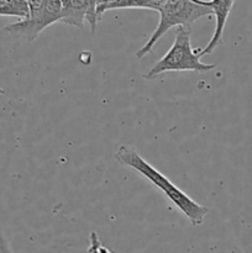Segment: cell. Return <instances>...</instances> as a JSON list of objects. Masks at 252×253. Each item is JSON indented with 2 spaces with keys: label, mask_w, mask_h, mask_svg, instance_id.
<instances>
[{
  "label": "cell",
  "mask_w": 252,
  "mask_h": 253,
  "mask_svg": "<svg viewBox=\"0 0 252 253\" xmlns=\"http://www.w3.org/2000/svg\"><path fill=\"white\" fill-rule=\"evenodd\" d=\"M114 157L120 165L133 169L143 178H146L151 184L158 188L173 203V205L177 207L180 212L189 220L193 226H199L203 224L205 216L209 212V208L200 205L199 203L192 199L187 193H184L174 183L170 182L163 173H161L151 163H148L135 148L125 145L120 146L116 150Z\"/></svg>",
  "instance_id": "6da1fadb"
},
{
  "label": "cell",
  "mask_w": 252,
  "mask_h": 253,
  "mask_svg": "<svg viewBox=\"0 0 252 253\" xmlns=\"http://www.w3.org/2000/svg\"><path fill=\"white\" fill-rule=\"evenodd\" d=\"M216 68L215 64L203 63L200 61L199 49H193L190 43V27L178 26L175 37L170 48L165 56L158 59L152 68L143 74L147 81L156 79L166 72H198L205 73Z\"/></svg>",
  "instance_id": "7a4b0ae2"
},
{
  "label": "cell",
  "mask_w": 252,
  "mask_h": 253,
  "mask_svg": "<svg viewBox=\"0 0 252 253\" xmlns=\"http://www.w3.org/2000/svg\"><path fill=\"white\" fill-rule=\"evenodd\" d=\"M158 12H160V21L157 27L148 41L135 53L137 58H142L151 53L161 37L173 27H190L200 17L212 15L210 7L199 4L195 0H165Z\"/></svg>",
  "instance_id": "3957f363"
},
{
  "label": "cell",
  "mask_w": 252,
  "mask_h": 253,
  "mask_svg": "<svg viewBox=\"0 0 252 253\" xmlns=\"http://www.w3.org/2000/svg\"><path fill=\"white\" fill-rule=\"evenodd\" d=\"M27 16L5 26V31L31 42L54 22L61 21V0H27Z\"/></svg>",
  "instance_id": "277c9868"
},
{
  "label": "cell",
  "mask_w": 252,
  "mask_h": 253,
  "mask_svg": "<svg viewBox=\"0 0 252 253\" xmlns=\"http://www.w3.org/2000/svg\"><path fill=\"white\" fill-rule=\"evenodd\" d=\"M62 16L61 21L69 26L82 27L88 22L91 32L96 31V24L100 17L96 12L95 0H61Z\"/></svg>",
  "instance_id": "5b68a950"
},
{
  "label": "cell",
  "mask_w": 252,
  "mask_h": 253,
  "mask_svg": "<svg viewBox=\"0 0 252 253\" xmlns=\"http://www.w3.org/2000/svg\"><path fill=\"white\" fill-rule=\"evenodd\" d=\"M195 1L210 7L212 11V15L215 16V21H216L214 34H212L210 41L208 42V44H205L204 48L199 49L200 57H203L205 54L211 53L221 43L225 25L227 22V17H229L232 6H234L236 0H195Z\"/></svg>",
  "instance_id": "8992f818"
},
{
  "label": "cell",
  "mask_w": 252,
  "mask_h": 253,
  "mask_svg": "<svg viewBox=\"0 0 252 253\" xmlns=\"http://www.w3.org/2000/svg\"><path fill=\"white\" fill-rule=\"evenodd\" d=\"M165 0H113L106 10L114 9H147L158 11Z\"/></svg>",
  "instance_id": "52a82bcc"
},
{
  "label": "cell",
  "mask_w": 252,
  "mask_h": 253,
  "mask_svg": "<svg viewBox=\"0 0 252 253\" xmlns=\"http://www.w3.org/2000/svg\"><path fill=\"white\" fill-rule=\"evenodd\" d=\"M27 0H0V16H15L24 19L27 16Z\"/></svg>",
  "instance_id": "ba28073f"
},
{
  "label": "cell",
  "mask_w": 252,
  "mask_h": 253,
  "mask_svg": "<svg viewBox=\"0 0 252 253\" xmlns=\"http://www.w3.org/2000/svg\"><path fill=\"white\" fill-rule=\"evenodd\" d=\"M5 251H9V247H7V245L5 244L4 240L0 237V252H5Z\"/></svg>",
  "instance_id": "9c48e42d"
}]
</instances>
